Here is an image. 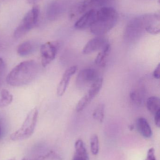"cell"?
Segmentation results:
<instances>
[{
	"mask_svg": "<svg viewBox=\"0 0 160 160\" xmlns=\"http://www.w3.org/2000/svg\"><path fill=\"white\" fill-rule=\"evenodd\" d=\"M38 117V109L36 108L32 109L27 115L21 128L10 135V139L13 141H22L32 136L36 126Z\"/></svg>",
	"mask_w": 160,
	"mask_h": 160,
	"instance_id": "cell-4",
	"label": "cell"
},
{
	"mask_svg": "<svg viewBox=\"0 0 160 160\" xmlns=\"http://www.w3.org/2000/svg\"><path fill=\"white\" fill-rule=\"evenodd\" d=\"M153 77L156 79H159L160 78V63L158 65L153 72Z\"/></svg>",
	"mask_w": 160,
	"mask_h": 160,
	"instance_id": "cell-25",
	"label": "cell"
},
{
	"mask_svg": "<svg viewBox=\"0 0 160 160\" xmlns=\"http://www.w3.org/2000/svg\"><path fill=\"white\" fill-rule=\"evenodd\" d=\"M8 160H14L13 159H11Z\"/></svg>",
	"mask_w": 160,
	"mask_h": 160,
	"instance_id": "cell-30",
	"label": "cell"
},
{
	"mask_svg": "<svg viewBox=\"0 0 160 160\" xmlns=\"http://www.w3.org/2000/svg\"><path fill=\"white\" fill-rule=\"evenodd\" d=\"M51 154V153L50 152L46 155H40V156L33 157V158H24L22 160H45L46 158H49Z\"/></svg>",
	"mask_w": 160,
	"mask_h": 160,
	"instance_id": "cell-24",
	"label": "cell"
},
{
	"mask_svg": "<svg viewBox=\"0 0 160 160\" xmlns=\"http://www.w3.org/2000/svg\"><path fill=\"white\" fill-rule=\"evenodd\" d=\"M104 110H105L104 104L102 103L99 104L94 111L93 113V118L97 121L102 122L104 119Z\"/></svg>",
	"mask_w": 160,
	"mask_h": 160,
	"instance_id": "cell-20",
	"label": "cell"
},
{
	"mask_svg": "<svg viewBox=\"0 0 160 160\" xmlns=\"http://www.w3.org/2000/svg\"><path fill=\"white\" fill-rule=\"evenodd\" d=\"M156 152L154 148H152L148 149L147 156L145 160H157L156 157Z\"/></svg>",
	"mask_w": 160,
	"mask_h": 160,
	"instance_id": "cell-23",
	"label": "cell"
},
{
	"mask_svg": "<svg viewBox=\"0 0 160 160\" xmlns=\"http://www.w3.org/2000/svg\"><path fill=\"white\" fill-rule=\"evenodd\" d=\"M160 25V15L148 14L138 16L132 19L126 27L125 38L127 41L137 40L146 32L147 27Z\"/></svg>",
	"mask_w": 160,
	"mask_h": 160,
	"instance_id": "cell-2",
	"label": "cell"
},
{
	"mask_svg": "<svg viewBox=\"0 0 160 160\" xmlns=\"http://www.w3.org/2000/svg\"><path fill=\"white\" fill-rule=\"evenodd\" d=\"M97 71L92 68H85L81 70L76 79L77 87L82 88L91 86L99 78Z\"/></svg>",
	"mask_w": 160,
	"mask_h": 160,
	"instance_id": "cell-9",
	"label": "cell"
},
{
	"mask_svg": "<svg viewBox=\"0 0 160 160\" xmlns=\"http://www.w3.org/2000/svg\"><path fill=\"white\" fill-rule=\"evenodd\" d=\"M0 108H3L9 105L13 101V96L7 89H2L1 92Z\"/></svg>",
	"mask_w": 160,
	"mask_h": 160,
	"instance_id": "cell-19",
	"label": "cell"
},
{
	"mask_svg": "<svg viewBox=\"0 0 160 160\" xmlns=\"http://www.w3.org/2000/svg\"><path fill=\"white\" fill-rule=\"evenodd\" d=\"M59 47L58 41L47 42L40 47L41 64L43 67H46L55 59Z\"/></svg>",
	"mask_w": 160,
	"mask_h": 160,
	"instance_id": "cell-7",
	"label": "cell"
},
{
	"mask_svg": "<svg viewBox=\"0 0 160 160\" xmlns=\"http://www.w3.org/2000/svg\"><path fill=\"white\" fill-rule=\"evenodd\" d=\"M111 46L108 44L102 50H101L95 60V63L101 67L105 66L107 59L111 52Z\"/></svg>",
	"mask_w": 160,
	"mask_h": 160,
	"instance_id": "cell-17",
	"label": "cell"
},
{
	"mask_svg": "<svg viewBox=\"0 0 160 160\" xmlns=\"http://www.w3.org/2000/svg\"><path fill=\"white\" fill-rule=\"evenodd\" d=\"M118 19V13L113 7L98 9L96 18L89 28L90 31L97 36H103L115 26Z\"/></svg>",
	"mask_w": 160,
	"mask_h": 160,
	"instance_id": "cell-3",
	"label": "cell"
},
{
	"mask_svg": "<svg viewBox=\"0 0 160 160\" xmlns=\"http://www.w3.org/2000/svg\"><path fill=\"white\" fill-rule=\"evenodd\" d=\"M103 79L100 77L90 87L89 90L86 94L79 101L76 107L77 112H81L96 96L102 87Z\"/></svg>",
	"mask_w": 160,
	"mask_h": 160,
	"instance_id": "cell-8",
	"label": "cell"
},
{
	"mask_svg": "<svg viewBox=\"0 0 160 160\" xmlns=\"http://www.w3.org/2000/svg\"><path fill=\"white\" fill-rule=\"evenodd\" d=\"M1 135H2V129H1V126H0V138H1Z\"/></svg>",
	"mask_w": 160,
	"mask_h": 160,
	"instance_id": "cell-29",
	"label": "cell"
},
{
	"mask_svg": "<svg viewBox=\"0 0 160 160\" xmlns=\"http://www.w3.org/2000/svg\"><path fill=\"white\" fill-rule=\"evenodd\" d=\"M5 68V63L3 58L0 57V77L2 76Z\"/></svg>",
	"mask_w": 160,
	"mask_h": 160,
	"instance_id": "cell-27",
	"label": "cell"
},
{
	"mask_svg": "<svg viewBox=\"0 0 160 160\" xmlns=\"http://www.w3.org/2000/svg\"><path fill=\"white\" fill-rule=\"evenodd\" d=\"M115 0H84L79 3L74 9V15L84 14L92 9H99L106 7H112Z\"/></svg>",
	"mask_w": 160,
	"mask_h": 160,
	"instance_id": "cell-6",
	"label": "cell"
},
{
	"mask_svg": "<svg viewBox=\"0 0 160 160\" xmlns=\"http://www.w3.org/2000/svg\"><path fill=\"white\" fill-rule=\"evenodd\" d=\"M27 1L29 3H35L38 0H27Z\"/></svg>",
	"mask_w": 160,
	"mask_h": 160,
	"instance_id": "cell-28",
	"label": "cell"
},
{
	"mask_svg": "<svg viewBox=\"0 0 160 160\" xmlns=\"http://www.w3.org/2000/svg\"><path fill=\"white\" fill-rule=\"evenodd\" d=\"M130 98L133 103L137 105H141L142 102V94L138 90H133L130 94Z\"/></svg>",
	"mask_w": 160,
	"mask_h": 160,
	"instance_id": "cell-22",
	"label": "cell"
},
{
	"mask_svg": "<svg viewBox=\"0 0 160 160\" xmlns=\"http://www.w3.org/2000/svg\"><path fill=\"white\" fill-rule=\"evenodd\" d=\"M40 9L39 7L35 5L23 17L14 32V37L18 39L26 35L34 29L38 23Z\"/></svg>",
	"mask_w": 160,
	"mask_h": 160,
	"instance_id": "cell-5",
	"label": "cell"
},
{
	"mask_svg": "<svg viewBox=\"0 0 160 160\" xmlns=\"http://www.w3.org/2000/svg\"><path fill=\"white\" fill-rule=\"evenodd\" d=\"M38 48V44L34 41H25L19 45L17 48V53L22 57L28 56L35 52Z\"/></svg>",
	"mask_w": 160,
	"mask_h": 160,
	"instance_id": "cell-14",
	"label": "cell"
},
{
	"mask_svg": "<svg viewBox=\"0 0 160 160\" xmlns=\"http://www.w3.org/2000/svg\"><path fill=\"white\" fill-rule=\"evenodd\" d=\"M64 11V6L63 3L59 1H54L48 6L47 17L50 20H55L60 17Z\"/></svg>",
	"mask_w": 160,
	"mask_h": 160,
	"instance_id": "cell-13",
	"label": "cell"
},
{
	"mask_svg": "<svg viewBox=\"0 0 160 160\" xmlns=\"http://www.w3.org/2000/svg\"><path fill=\"white\" fill-rule=\"evenodd\" d=\"M90 149L92 154L97 155L99 151V141L96 134H94L90 138Z\"/></svg>",
	"mask_w": 160,
	"mask_h": 160,
	"instance_id": "cell-21",
	"label": "cell"
},
{
	"mask_svg": "<svg viewBox=\"0 0 160 160\" xmlns=\"http://www.w3.org/2000/svg\"><path fill=\"white\" fill-rule=\"evenodd\" d=\"M39 71L40 67L35 61H24L20 63L9 72L6 82L11 86H23L35 79Z\"/></svg>",
	"mask_w": 160,
	"mask_h": 160,
	"instance_id": "cell-1",
	"label": "cell"
},
{
	"mask_svg": "<svg viewBox=\"0 0 160 160\" xmlns=\"http://www.w3.org/2000/svg\"><path fill=\"white\" fill-rule=\"evenodd\" d=\"M147 110L151 113L155 115L160 110V99L156 96H152L147 99Z\"/></svg>",
	"mask_w": 160,
	"mask_h": 160,
	"instance_id": "cell-18",
	"label": "cell"
},
{
	"mask_svg": "<svg viewBox=\"0 0 160 160\" xmlns=\"http://www.w3.org/2000/svg\"><path fill=\"white\" fill-rule=\"evenodd\" d=\"M78 67L73 66L68 68L63 75V77L57 88V94L58 96H62L64 95L68 86L69 84L72 76L77 72Z\"/></svg>",
	"mask_w": 160,
	"mask_h": 160,
	"instance_id": "cell-12",
	"label": "cell"
},
{
	"mask_svg": "<svg viewBox=\"0 0 160 160\" xmlns=\"http://www.w3.org/2000/svg\"><path fill=\"white\" fill-rule=\"evenodd\" d=\"M136 127L138 132L145 138H149L152 136V131L148 121L144 118H137Z\"/></svg>",
	"mask_w": 160,
	"mask_h": 160,
	"instance_id": "cell-16",
	"label": "cell"
},
{
	"mask_svg": "<svg viewBox=\"0 0 160 160\" xmlns=\"http://www.w3.org/2000/svg\"><path fill=\"white\" fill-rule=\"evenodd\" d=\"M97 10L98 9H92L83 14L75 23V28L84 30L90 28L96 18Z\"/></svg>",
	"mask_w": 160,
	"mask_h": 160,
	"instance_id": "cell-11",
	"label": "cell"
},
{
	"mask_svg": "<svg viewBox=\"0 0 160 160\" xmlns=\"http://www.w3.org/2000/svg\"><path fill=\"white\" fill-rule=\"evenodd\" d=\"M75 149L72 160H90L86 147L82 140L79 139L76 141Z\"/></svg>",
	"mask_w": 160,
	"mask_h": 160,
	"instance_id": "cell-15",
	"label": "cell"
},
{
	"mask_svg": "<svg viewBox=\"0 0 160 160\" xmlns=\"http://www.w3.org/2000/svg\"><path fill=\"white\" fill-rule=\"evenodd\" d=\"M155 122L156 126L159 128L160 127V110L155 114Z\"/></svg>",
	"mask_w": 160,
	"mask_h": 160,
	"instance_id": "cell-26",
	"label": "cell"
},
{
	"mask_svg": "<svg viewBox=\"0 0 160 160\" xmlns=\"http://www.w3.org/2000/svg\"><path fill=\"white\" fill-rule=\"evenodd\" d=\"M109 44L108 39L102 36H97L89 40L83 49L84 54H89L102 50Z\"/></svg>",
	"mask_w": 160,
	"mask_h": 160,
	"instance_id": "cell-10",
	"label": "cell"
}]
</instances>
